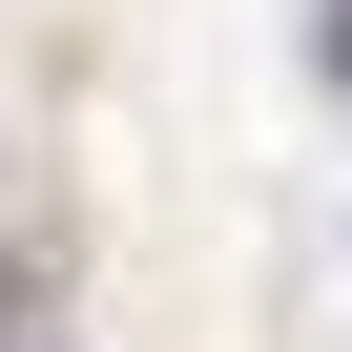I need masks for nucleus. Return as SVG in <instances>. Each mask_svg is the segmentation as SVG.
I'll return each instance as SVG.
<instances>
[{
    "mask_svg": "<svg viewBox=\"0 0 352 352\" xmlns=\"http://www.w3.org/2000/svg\"><path fill=\"white\" fill-rule=\"evenodd\" d=\"M21 331H42V249H0V352H21Z\"/></svg>",
    "mask_w": 352,
    "mask_h": 352,
    "instance_id": "obj_1",
    "label": "nucleus"
}]
</instances>
